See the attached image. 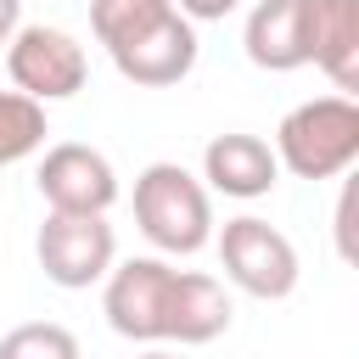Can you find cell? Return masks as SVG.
Segmentation results:
<instances>
[{
	"mask_svg": "<svg viewBox=\"0 0 359 359\" xmlns=\"http://www.w3.org/2000/svg\"><path fill=\"white\" fill-rule=\"evenodd\" d=\"M359 157V107L353 95H314L292 107L275 129V163L297 180H337Z\"/></svg>",
	"mask_w": 359,
	"mask_h": 359,
	"instance_id": "1",
	"label": "cell"
},
{
	"mask_svg": "<svg viewBox=\"0 0 359 359\" xmlns=\"http://www.w3.org/2000/svg\"><path fill=\"white\" fill-rule=\"evenodd\" d=\"M135 224L146 230L151 247L163 252H202L213 241V202H208V185L180 168V163H151L140 168L135 180Z\"/></svg>",
	"mask_w": 359,
	"mask_h": 359,
	"instance_id": "2",
	"label": "cell"
},
{
	"mask_svg": "<svg viewBox=\"0 0 359 359\" xmlns=\"http://www.w3.org/2000/svg\"><path fill=\"white\" fill-rule=\"evenodd\" d=\"M219 264L247 297H264V303L292 297V286L303 275L297 269V247L269 219H252V213H241V219H230L219 230Z\"/></svg>",
	"mask_w": 359,
	"mask_h": 359,
	"instance_id": "3",
	"label": "cell"
},
{
	"mask_svg": "<svg viewBox=\"0 0 359 359\" xmlns=\"http://www.w3.org/2000/svg\"><path fill=\"white\" fill-rule=\"evenodd\" d=\"M6 67H11V84L34 101H67L90 79L84 45L62 28H45V22H28L6 39Z\"/></svg>",
	"mask_w": 359,
	"mask_h": 359,
	"instance_id": "4",
	"label": "cell"
},
{
	"mask_svg": "<svg viewBox=\"0 0 359 359\" xmlns=\"http://www.w3.org/2000/svg\"><path fill=\"white\" fill-rule=\"evenodd\" d=\"M34 252H39V269H45L56 286L79 292V286L107 280V269H112V258H118V236H112L107 213H50V219L39 224Z\"/></svg>",
	"mask_w": 359,
	"mask_h": 359,
	"instance_id": "5",
	"label": "cell"
},
{
	"mask_svg": "<svg viewBox=\"0 0 359 359\" xmlns=\"http://www.w3.org/2000/svg\"><path fill=\"white\" fill-rule=\"evenodd\" d=\"M39 196L50 202V213H107L118 202V174L95 146L62 140L39 163Z\"/></svg>",
	"mask_w": 359,
	"mask_h": 359,
	"instance_id": "6",
	"label": "cell"
},
{
	"mask_svg": "<svg viewBox=\"0 0 359 359\" xmlns=\"http://www.w3.org/2000/svg\"><path fill=\"white\" fill-rule=\"evenodd\" d=\"M168 264L129 258L107 269V325L129 342H163V303H168Z\"/></svg>",
	"mask_w": 359,
	"mask_h": 359,
	"instance_id": "7",
	"label": "cell"
},
{
	"mask_svg": "<svg viewBox=\"0 0 359 359\" xmlns=\"http://www.w3.org/2000/svg\"><path fill=\"white\" fill-rule=\"evenodd\" d=\"M112 67H118L129 84H146V90L180 84V79L196 67V28H191V17L168 11V17L151 22L146 34L112 45Z\"/></svg>",
	"mask_w": 359,
	"mask_h": 359,
	"instance_id": "8",
	"label": "cell"
},
{
	"mask_svg": "<svg viewBox=\"0 0 359 359\" xmlns=\"http://www.w3.org/2000/svg\"><path fill=\"white\" fill-rule=\"evenodd\" d=\"M230 331V297L213 275L202 269H174L168 275V303H163V342H213Z\"/></svg>",
	"mask_w": 359,
	"mask_h": 359,
	"instance_id": "9",
	"label": "cell"
},
{
	"mask_svg": "<svg viewBox=\"0 0 359 359\" xmlns=\"http://www.w3.org/2000/svg\"><path fill=\"white\" fill-rule=\"evenodd\" d=\"M247 62L264 73L309 67V0H258L247 11Z\"/></svg>",
	"mask_w": 359,
	"mask_h": 359,
	"instance_id": "10",
	"label": "cell"
},
{
	"mask_svg": "<svg viewBox=\"0 0 359 359\" xmlns=\"http://www.w3.org/2000/svg\"><path fill=\"white\" fill-rule=\"evenodd\" d=\"M202 180L236 202H252V196H269V185L280 180V163H275V146L258 135H213L202 151Z\"/></svg>",
	"mask_w": 359,
	"mask_h": 359,
	"instance_id": "11",
	"label": "cell"
},
{
	"mask_svg": "<svg viewBox=\"0 0 359 359\" xmlns=\"http://www.w3.org/2000/svg\"><path fill=\"white\" fill-rule=\"evenodd\" d=\"M309 62L337 95L359 90V0H309Z\"/></svg>",
	"mask_w": 359,
	"mask_h": 359,
	"instance_id": "12",
	"label": "cell"
},
{
	"mask_svg": "<svg viewBox=\"0 0 359 359\" xmlns=\"http://www.w3.org/2000/svg\"><path fill=\"white\" fill-rule=\"evenodd\" d=\"M45 146V101L22 90H0V168L34 157Z\"/></svg>",
	"mask_w": 359,
	"mask_h": 359,
	"instance_id": "13",
	"label": "cell"
},
{
	"mask_svg": "<svg viewBox=\"0 0 359 359\" xmlns=\"http://www.w3.org/2000/svg\"><path fill=\"white\" fill-rule=\"evenodd\" d=\"M168 11H174V0H90V28L112 50V45L146 34L151 22H163Z\"/></svg>",
	"mask_w": 359,
	"mask_h": 359,
	"instance_id": "14",
	"label": "cell"
},
{
	"mask_svg": "<svg viewBox=\"0 0 359 359\" xmlns=\"http://www.w3.org/2000/svg\"><path fill=\"white\" fill-rule=\"evenodd\" d=\"M0 359H79V337L56 320H28L0 337Z\"/></svg>",
	"mask_w": 359,
	"mask_h": 359,
	"instance_id": "15",
	"label": "cell"
},
{
	"mask_svg": "<svg viewBox=\"0 0 359 359\" xmlns=\"http://www.w3.org/2000/svg\"><path fill=\"white\" fill-rule=\"evenodd\" d=\"M236 6H241V0H174V11L191 17V22H224Z\"/></svg>",
	"mask_w": 359,
	"mask_h": 359,
	"instance_id": "16",
	"label": "cell"
},
{
	"mask_svg": "<svg viewBox=\"0 0 359 359\" xmlns=\"http://www.w3.org/2000/svg\"><path fill=\"white\" fill-rule=\"evenodd\" d=\"M337 247H342V258H353V185L337 202Z\"/></svg>",
	"mask_w": 359,
	"mask_h": 359,
	"instance_id": "17",
	"label": "cell"
},
{
	"mask_svg": "<svg viewBox=\"0 0 359 359\" xmlns=\"http://www.w3.org/2000/svg\"><path fill=\"white\" fill-rule=\"evenodd\" d=\"M22 28V0H0V45Z\"/></svg>",
	"mask_w": 359,
	"mask_h": 359,
	"instance_id": "18",
	"label": "cell"
},
{
	"mask_svg": "<svg viewBox=\"0 0 359 359\" xmlns=\"http://www.w3.org/2000/svg\"><path fill=\"white\" fill-rule=\"evenodd\" d=\"M140 359H174V353H140Z\"/></svg>",
	"mask_w": 359,
	"mask_h": 359,
	"instance_id": "19",
	"label": "cell"
}]
</instances>
